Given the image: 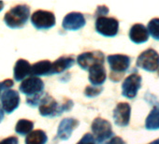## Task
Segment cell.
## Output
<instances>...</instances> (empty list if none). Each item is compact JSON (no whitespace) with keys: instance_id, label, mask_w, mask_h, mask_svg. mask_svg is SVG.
I'll return each instance as SVG.
<instances>
[{"instance_id":"cell-7","label":"cell","mask_w":159,"mask_h":144,"mask_svg":"<svg viewBox=\"0 0 159 144\" xmlns=\"http://www.w3.org/2000/svg\"><path fill=\"white\" fill-rule=\"evenodd\" d=\"M32 25L39 30H46L55 25V16L47 11H37L31 16Z\"/></svg>"},{"instance_id":"cell-30","label":"cell","mask_w":159,"mask_h":144,"mask_svg":"<svg viewBox=\"0 0 159 144\" xmlns=\"http://www.w3.org/2000/svg\"><path fill=\"white\" fill-rule=\"evenodd\" d=\"M4 116H5V111H4L2 106H0V123H1L2 120L4 119Z\"/></svg>"},{"instance_id":"cell-6","label":"cell","mask_w":159,"mask_h":144,"mask_svg":"<svg viewBox=\"0 0 159 144\" xmlns=\"http://www.w3.org/2000/svg\"><path fill=\"white\" fill-rule=\"evenodd\" d=\"M91 129L98 143H102L113 136L111 123L102 118H96L91 125Z\"/></svg>"},{"instance_id":"cell-25","label":"cell","mask_w":159,"mask_h":144,"mask_svg":"<svg viewBox=\"0 0 159 144\" xmlns=\"http://www.w3.org/2000/svg\"><path fill=\"white\" fill-rule=\"evenodd\" d=\"M77 144H98V143L96 140V138H95L93 134L87 133V134H85L82 137V139L80 140Z\"/></svg>"},{"instance_id":"cell-3","label":"cell","mask_w":159,"mask_h":144,"mask_svg":"<svg viewBox=\"0 0 159 144\" xmlns=\"http://www.w3.org/2000/svg\"><path fill=\"white\" fill-rule=\"evenodd\" d=\"M30 15L27 5H17L11 9L4 16V22L10 28H22L25 25Z\"/></svg>"},{"instance_id":"cell-23","label":"cell","mask_w":159,"mask_h":144,"mask_svg":"<svg viewBox=\"0 0 159 144\" xmlns=\"http://www.w3.org/2000/svg\"><path fill=\"white\" fill-rule=\"evenodd\" d=\"M148 32L152 38L159 40V18H154L149 22Z\"/></svg>"},{"instance_id":"cell-16","label":"cell","mask_w":159,"mask_h":144,"mask_svg":"<svg viewBox=\"0 0 159 144\" xmlns=\"http://www.w3.org/2000/svg\"><path fill=\"white\" fill-rule=\"evenodd\" d=\"M31 67L32 65L29 64V62L25 59H19L14 65V80L16 82L25 81V78H26L28 75H31Z\"/></svg>"},{"instance_id":"cell-31","label":"cell","mask_w":159,"mask_h":144,"mask_svg":"<svg viewBox=\"0 0 159 144\" xmlns=\"http://www.w3.org/2000/svg\"><path fill=\"white\" fill-rule=\"evenodd\" d=\"M3 8H4V2L0 1V11H1L3 10Z\"/></svg>"},{"instance_id":"cell-17","label":"cell","mask_w":159,"mask_h":144,"mask_svg":"<svg viewBox=\"0 0 159 144\" xmlns=\"http://www.w3.org/2000/svg\"><path fill=\"white\" fill-rule=\"evenodd\" d=\"M129 38L134 43H144L149 38L148 29H146V27L141 24H136L130 28Z\"/></svg>"},{"instance_id":"cell-12","label":"cell","mask_w":159,"mask_h":144,"mask_svg":"<svg viewBox=\"0 0 159 144\" xmlns=\"http://www.w3.org/2000/svg\"><path fill=\"white\" fill-rule=\"evenodd\" d=\"M131 108L128 103H119L113 110V119L115 124L121 127L128 125L130 120Z\"/></svg>"},{"instance_id":"cell-26","label":"cell","mask_w":159,"mask_h":144,"mask_svg":"<svg viewBox=\"0 0 159 144\" xmlns=\"http://www.w3.org/2000/svg\"><path fill=\"white\" fill-rule=\"evenodd\" d=\"M13 85H14V83L11 79H7V80L0 83V98H1L2 91H5L7 89H11V87H12Z\"/></svg>"},{"instance_id":"cell-2","label":"cell","mask_w":159,"mask_h":144,"mask_svg":"<svg viewBox=\"0 0 159 144\" xmlns=\"http://www.w3.org/2000/svg\"><path fill=\"white\" fill-rule=\"evenodd\" d=\"M73 102L70 99H66L63 104H58L57 101L51 96L45 95L39 106V113L44 117H56L66 110H71Z\"/></svg>"},{"instance_id":"cell-22","label":"cell","mask_w":159,"mask_h":144,"mask_svg":"<svg viewBox=\"0 0 159 144\" xmlns=\"http://www.w3.org/2000/svg\"><path fill=\"white\" fill-rule=\"evenodd\" d=\"M34 127V123L26 120V119H21L17 122L15 126V132L21 136H27L32 132V129Z\"/></svg>"},{"instance_id":"cell-11","label":"cell","mask_w":159,"mask_h":144,"mask_svg":"<svg viewBox=\"0 0 159 144\" xmlns=\"http://www.w3.org/2000/svg\"><path fill=\"white\" fill-rule=\"evenodd\" d=\"M20 95L12 89L5 90L1 95V105L4 111L8 114L12 113L20 105Z\"/></svg>"},{"instance_id":"cell-10","label":"cell","mask_w":159,"mask_h":144,"mask_svg":"<svg viewBox=\"0 0 159 144\" xmlns=\"http://www.w3.org/2000/svg\"><path fill=\"white\" fill-rule=\"evenodd\" d=\"M140 87L141 77L137 73L130 74L122 84V95L129 99H133L137 97Z\"/></svg>"},{"instance_id":"cell-8","label":"cell","mask_w":159,"mask_h":144,"mask_svg":"<svg viewBox=\"0 0 159 144\" xmlns=\"http://www.w3.org/2000/svg\"><path fill=\"white\" fill-rule=\"evenodd\" d=\"M97 32L104 37H114L118 33L119 22L115 18L109 17H98L96 21Z\"/></svg>"},{"instance_id":"cell-9","label":"cell","mask_w":159,"mask_h":144,"mask_svg":"<svg viewBox=\"0 0 159 144\" xmlns=\"http://www.w3.org/2000/svg\"><path fill=\"white\" fill-rule=\"evenodd\" d=\"M105 62V56L103 52L99 51L87 52L80 54L77 57V63L83 69L89 70L95 65H103Z\"/></svg>"},{"instance_id":"cell-18","label":"cell","mask_w":159,"mask_h":144,"mask_svg":"<svg viewBox=\"0 0 159 144\" xmlns=\"http://www.w3.org/2000/svg\"><path fill=\"white\" fill-rule=\"evenodd\" d=\"M52 65L49 60H42L35 63L31 67V75L35 77L52 75Z\"/></svg>"},{"instance_id":"cell-14","label":"cell","mask_w":159,"mask_h":144,"mask_svg":"<svg viewBox=\"0 0 159 144\" xmlns=\"http://www.w3.org/2000/svg\"><path fill=\"white\" fill-rule=\"evenodd\" d=\"M79 125V121L73 118H66L61 121L57 130V137L62 140H66L70 137L73 130Z\"/></svg>"},{"instance_id":"cell-24","label":"cell","mask_w":159,"mask_h":144,"mask_svg":"<svg viewBox=\"0 0 159 144\" xmlns=\"http://www.w3.org/2000/svg\"><path fill=\"white\" fill-rule=\"evenodd\" d=\"M102 92V88L98 86H87L84 91V95L88 97H95Z\"/></svg>"},{"instance_id":"cell-32","label":"cell","mask_w":159,"mask_h":144,"mask_svg":"<svg viewBox=\"0 0 159 144\" xmlns=\"http://www.w3.org/2000/svg\"><path fill=\"white\" fill-rule=\"evenodd\" d=\"M149 144H159V138H158V139L153 140L152 142H151V143H149Z\"/></svg>"},{"instance_id":"cell-27","label":"cell","mask_w":159,"mask_h":144,"mask_svg":"<svg viewBox=\"0 0 159 144\" xmlns=\"http://www.w3.org/2000/svg\"><path fill=\"white\" fill-rule=\"evenodd\" d=\"M108 12H109V9H108V7H106V6L98 7L96 16H97V18H98V17H104V15H106Z\"/></svg>"},{"instance_id":"cell-28","label":"cell","mask_w":159,"mask_h":144,"mask_svg":"<svg viewBox=\"0 0 159 144\" xmlns=\"http://www.w3.org/2000/svg\"><path fill=\"white\" fill-rule=\"evenodd\" d=\"M0 144H19L18 138L16 137H9L0 141Z\"/></svg>"},{"instance_id":"cell-4","label":"cell","mask_w":159,"mask_h":144,"mask_svg":"<svg viewBox=\"0 0 159 144\" xmlns=\"http://www.w3.org/2000/svg\"><path fill=\"white\" fill-rule=\"evenodd\" d=\"M107 59L111 70V80L119 82L130 65V57L124 54H111L109 55Z\"/></svg>"},{"instance_id":"cell-15","label":"cell","mask_w":159,"mask_h":144,"mask_svg":"<svg viewBox=\"0 0 159 144\" xmlns=\"http://www.w3.org/2000/svg\"><path fill=\"white\" fill-rule=\"evenodd\" d=\"M107 75L103 65H95L89 69V81L93 86H99L106 81Z\"/></svg>"},{"instance_id":"cell-33","label":"cell","mask_w":159,"mask_h":144,"mask_svg":"<svg viewBox=\"0 0 159 144\" xmlns=\"http://www.w3.org/2000/svg\"><path fill=\"white\" fill-rule=\"evenodd\" d=\"M158 75H159V69H158Z\"/></svg>"},{"instance_id":"cell-20","label":"cell","mask_w":159,"mask_h":144,"mask_svg":"<svg viewBox=\"0 0 159 144\" xmlns=\"http://www.w3.org/2000/svg\"><path fill=\"white\" fill-rule=\"evenodd\" d=\"M48 137L43 130L38 129L32 131L25 137V144H46Z\"/></svg>"},{"instance_id":"cell-13","label":"cell","mask_w":159,"mask_h":144,"mask_svg":"<svg viewBox=\"0 0 159 144\" xmlns=\"http://www.w3.org/2000/svg\"><path fill=\"white\" fill-rule=\"evenodd\" d=\"M85 18L80 12H70L63 20L62 26L66 30L76 31L85 25Z\"/></svg>"},{"instance_id":"cell-1","label":"cell","mask_w":159,"mask_h":144,"mask_svg":"<svg viewBox=\"0 0 159 144\" xmlns=\"http://www.w3.org/2000/svg\"><path fill=\"white\" fill-rule=\"evenodd\" d=\"M19 90L27 97L26 103L30 107H37L39 106V103L43 97L44 83L39 77L31 76L23 81Z\"/></svg>"},{"instance_id":"cell-21","label":"cell","mask_w":159,"mask_h":144,"mask_svg":"<svg viewBox=\"0 0 159 144\" xmlns=\"http://www.w3.org/2000/svg\"><path fill=\"white\" fill-rule=\"evenodd\" d=\"M145 127L149 130L159 129V108L154 107L146 118Z\"/></svg>"},{"instance_id":"cell-19","label":"cell","mask_w":159,"mask_h":144,"mask_svg":"<svg viewBox=\"0 0 159 144\" xmlns=\"http://www.w3.org/2000/svg\"><path fill=\"white\" fill-rule=\"evenodd\" d=\"M75 63V60L72 57L62 56L54 61L52 65V75L62 73L65 70L70 68Z\"/></svg>"},{"instance_id":"cell-5","label":"cell","mask_w":159,"mask_h":144,"mask_svg":"<svg viewBox=\"0 0 159 144\" xmlns=\"http://www.w3.org/2000/svg\"><path fill=\"white\" fill-rule=\"evenodd\" d=\"M137 66L144 70L154 72L159 69V54L153 49H148L141 52L137 59Z\"/></svg>"},{"instance_id":"cell-29","label":"cell","mask_w":159,"mask_h":144,"mask_svg":"<svg viewBox=\"0 0 159 144\" xmlns=\"http://www.w3.org/2000/svg\"><path fill=\"white\" fill-rule=\"evenodd\" d=\"M107 144H126V143L120 137H113L110 139L109 142H107Z\"/></svg>"}]
</instances>
